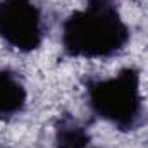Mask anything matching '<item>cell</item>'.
Segmentation results:
<instances>
[{
	"mask_svg": "<svg viewBox=\"0 0 148 148\" xmlns=\"http://www.w3.org/2000/svg\"><path fill=\"white\" fill-rule=\"evenodd\" d=\"M131 38L115 3L86 2L62 24V50L76 59H109L122 52Z\"/></svg>",
	"mask_w": 148,
	"mask_h": 148,
	"instance_id": "1",
	"label": "cell"
},
{
	"mask_svg": "<svg viewBox=\"0 0 148 148\" xmlns=\"http://www.w3.org/2000/svg\"><path fill=\"white\" fill-rule=\"evenodd\" d=\"M28 102L23 79L10 69H0V122L21 114Z\"/></svg>",
	"mask_w": 148,
	"mask_h": 148,
	"instance_id": "4",
	"label": "cell"
},
{
	"mask_svg": "<svg viewBox=\"0 0 148 148\" xmlns=\"http://www.w3.org/2000/svg\"><path fill=\"white\" fill-rule=\"evenodd\" d=\"M90 133L77 119L71 115L59 117L53 134L55 148H90Z\"/></svg>",
	"mask_w": 148,
	"mask_h": 148,
	"instance_id": "5",
	"label": "cell"
},
{
	"mask_svg": "<svg viewBox=\"0 0 148 148\" xmlns=\"http://www.w3.org/2000/svg\"><path fill=\"white\" fill-rule=\"evenodd\" d=\"M88 2H97V3H115L117 0H88Z\"/></svg>",
	"mask_w": 148,
	"mask_h": 148,
	"instance_id": "6",
	"label": "cell"
},
{
	"mask_svg": "<svg viewBox=\"0 0 148 148\" xmlns=\"http://www.w3.org/2000/svg\"><path fill=\"white\" fill-rule=\"evenodd\" d=\"M86 98L91 112L119 131H133L143 121L141 76L136 67H124L109 77L90 79Z\"/></svg>",
	"mask_w": 148,
	"mask_h": 148,
	"instance_id": "2",
	"label": "cell"
},
{
	"mask_svg": "<svg viewBox=\"0 0 148 148\" xmlns=\"http://www.w3.org/2000/svg\"><path fill=\"white\" fill-rule=\"evenodd\" d=\"M43 16L35 0H0V38L10 48L29 53L43 43Z\"/></svg>",
	"mask_w": 148,
	"mask_h": 148,
	"instance_id": "3",
	"label": "cell"
}]
</instances>
